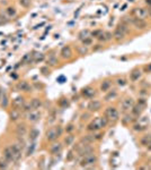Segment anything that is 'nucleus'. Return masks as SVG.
Returning <instances> with one entry per match:
<instances>
[{
	"label": "nucleus",
	"mask_w": 151,
	"mask_h": 170,
	"mask_svg": "<svg viewBox=\"0 0 151 170\" xmlns=\"http://www.w3.org/2000/svg\"><path fill=\"white\" fill-rule=\"evenodd\" d=\"M110 122H108V119L105 117V116H102V117H96L89 122L86 129L89 133H95V132H99L100 129H103L104 127H106Z\"/></svg>",
	"instance_id": "1"
},
{
	"label": "nucleus",
	"mask_w": 151,
	"mask_h": 170,
	"mask_svg": "<svg viewBox=\"0 0 151 170\" xmlns=\"http://www.w3.org/2000/svg\"><path fill=\"white\" fill-rule=\"evenodd\" d=\"M97 162H98V156L94 152V153L82 156L80 159L79 166H80V168H85V169H95V166Z\"/></svg>",
	"instance_id": "2"
},
{
	"label": "nucleus",
	"mask_w": 151,
	"mask_h": 170,
	"mask_svg": "<svg viewBox=\"0 0 151 170\" xmlns=\"http://www.w3.org/2000/svg\"><path fill=\"white\" fill-rule=\"evenodd\" d=\"M28 125L25 120H19L15 122V135L16 137H25L28 134Z\"/></svg>",
	"instance_id": "3"
},
{
	"label": "nucleus",
	"mask_w": 151,
	"mask_h": 170,
	"mask_svg": "<svg viewBox=\"0 0 151 170\" xmlns=\"http://www.w3.org/2000/svg\"><path fill=\"white\" fill-rule=\"evenodd\" d=\"M104 116L108 119V122H113V124L118 122V119H120L118 110L115 107H107L106 109H105Z\"/></svg>",
	"instance_id": "4"
},
{
	"label": "nucleus",
	"mask_w": 151,
	"mask_h": 170,
	"mask_svg": "<svg viewBox=\"0 0 151 170\" xmlns=\"http://www.w3.org/2000/svg\"><path fill=\"white\" fill-rule=\"evenodd\" d=\"M23 118L30 124H36L42 119V114H41L40 110H32L27 114H24Z\"/></svg>",
	"instance_id": "5"
},
{
	"label": "nucleus",
	"mask_w": 151,
	"mask_h": 170,
	"mask_svg": "<svg viewBox=\"0 0 151 170\" xmlns=\"http://www.w3.org/2000/svg\"><path fill=\"white\" fill-rule=\"evenodd\" d=\"M63 150V143H60V142H53L51 143L50 148H49V153L52 155V156H58V155L61 154V152Z\"/></svg>",
	"instance_id": "6"
},
{
	"label": "nucleus",
	"mask_w": 151,
	"mask_h": 170,
	"mask_svg": "<svg viewBox=\"0 0 151 170\" xmlns=\"http://www.w3.org/2000/svg\"><path fill=\"white\" fill-rule=\"evenodd\" d=\"M80 95L86 100H92L96 95V90L92 86H85L80 91Z\"/></svg>",
	"instance_id": "7"
},
{
	"label": "nucleus",
	"mask_w": 151,
	"mask_h": 170,
	"mask_svg": "<svg viewBox=\"0 0 151 170\" xmlns=\"http://www.w3.org/2000/svg\"><path fill=\"white\" fill-rule=\"evenodd\" d=\"M26 101L27 100L25 99L24 95H17L13 100H10V108L11 109H18V110H20Z\"/></svg>",
	"instance_id": "8"
},
{
	"label": "nucleus",
	"mask_w": 151,
	"mask_h": 170,
	"mask_svg": "<svg viewBox=\"0 0 151 170\" xmlns=\"http://www.w3.org/2000/svg\"><path fill=\"white\" fill-rule=\"evenodd\" d=\"M16 89L20 91V92H24V93H32L34 91V87L33 85L30 84L27 81H20L17 83L16 85Z\"/></svg>",
	"instance_id": "9"
},
{
	"label": "nucleus",
	"mask_w": 151,
	"mask_h": 170,
	"mask_svg": "<svg viewBox=\"0 0 151 170\" xmlns=\"http://www.w3.org/2000/svg\"><path fill=\"white\" fill-rule=\"evenodd\" d=\"M131 15L134 17V18H140V19H146L148 17V10L144 9L142 7H135L133 8L132 11H131Z\"/></svg>",
	"instance_id": "10"
},
{
	"label": "nucleus",
	"mask_w": 151,
	"mask_h": 170,
	"mask_svg": "<svg viewBox=\"0 0 151 170\" xmlns=\"http://www.w3.org/2000/svg\"><path fill=\"white\" fill-rule=\"evenodd\" d=\"M8 118H9V122H17L23 119V112L18 109H10L8 111Z\"/></svg>",
	"instance_id": "11"
},
{
	"label": "nucleus",
	"mask_w": 151,
	"mask_h": 170,
	"mask_svg": "<svg viewBox=\"0 0 151 170\" xmlns=\"http://www.w3.org/2000/svg\"><path fill=\"white\" fill-rule=\"evenodd\" d=\"M58 138H59V136H58V133H56V126L49 128V129L45 132V141H46L48 143H53V142L58 141Z\"/></svg>",
	"instance_id": "12"
},
{
	"label": "nucleus",
	"mask_w": 151,
	"mask_h": 170,
	"mask_svg": "<svg viewBox=\"0 0 151 170\" xmlns=\"http://www.w3.org/2000/svg\"><path fill=\"white\" fill-rule=\"evenodd\" d=\"M102 101L99 100H95V99H92V100L89 101L88 104H87V110L90 111V112H97V111H99L102 109Z\"/></svg>",
	"instance_id": "13"
},
{
	"label": "nucleus",
	"mask_w": 151,
	"mask_h": 170,
	"mask_svg": "<svg viewBox=\"0 0 151 170\" xmlns=\"http://www.w3.org/2000/svg\"><path fill=\"white\" fill-rule=\"evenodd\" d=\"M2 156L5 159L7 160L8 162L13 164V161H14V152H13V148L11 145H6L4 149H2Z\"/></svg>",
	"instance_id": "14"
},
{
	"label": "nucleus",
	"mask_w": 151,
	"mask_h": 170,
	"mask_svg": "<svg viewBox=\"0 0 151 170\" xmlns=\"http://www.w3.org/2000/svg\"><path fill=\"white\" fill-rule=\"evenodd\" d=\"M74 57V51H72V49H71L70 45H66V47H63L61 49V51H60V58L63 60H69L71 59Z\"/></svg>",
	"instance_id": "15"
},
{
	"label": "nucleus",
	"mask_w": 151,
	"mask_h": 170,
	"mask_svg": "<svg viewBox=\"0 0 151 170\" xmlns=\"http://www.w3.org/2000/svg\"><path fill=\"white\" fill-rule=\"evenodd\" d=\"M10 107V100H9V95L6 90H2V95H1V100H0V108L7 110Z\"/></svg>",
	"instance_id": "16"
},
{
	"label": "nucleus",
	"mask_w": 151,
	"mask_h": 170,
	"mask_svg": "<svg viewBox=\"0 0 151 170\" xmlns=\"http://www.w3.org/2000/svg\"><path fill=\"white\" fill-rule=\"evenodd\" d=\"M95 152V149H94V146H92V144H89V145H84L82 148L79 150V151L76 153V154L79 156V158H82V156H85V155H88L90 154V153H94Z\"/></svg>",
	"instance_id": "17"
},
{
	"label": "nucleus",
	"mask_w": 151,
	"mask_h": 170,
	"mask_svg": "<svg viewBox=\"0 0 151 170\" xmlns=\"http://www.w3.org/2000/svg\"><path fill=\"white\" fill-rule=\"evenodd\" d=\"M136 30L143 31L148 27V23L146 22V19H140V18H132V23H131Z\"/></svg>",
	"instance_id": "18"
},
{
	"label": "nucleus",
	"mask_w": 151,
	"mask_h": 170,
	"mask_svg": "<svg viewBox=\"0 0 151 170\" xmlns=\"http://www.w3.org/2000/svg\"><path fill=\"white\" fill-rule=\"evenodd\" d=\"M133 106H134V100H133L132 98H125L121 103L122 111H123V112H126V111H129L130 109H132Z\"/></svg>",
	"instance_id": "19"
},
{
	"label": "nucleus",
	"mask_w": 151,
	"mask_h": 170,
	"mask_svg": "<svg viewBox=\"0 0 151 170\" xmlns=\"http://www.w3.org/2000/svg\"><path fill=\"white\" fill-rule=\"evenodd\" d=\"M35 150H36V141H31L30 144L26 145V148H25V156L26 158H30L31 155H33Z\"/></svg>",
	"instance_id": "20"
},
{
	"label": "nucleus",
	"mask_w": 151,
	"mask_h": 170,
	"mask_svg": "<svg viewBox=\"0 0 151 170\" xmlns=\"http://www.w3.org/2000/svg\"><path fill=\"white\" fill-rule=\"evenodd\" d=\"M5 13H6V15L9 17V18H14L17 16L18 14V11H17V8L15 6H10V5H8L7 7L5 8Z\"/></svg>",
	"instance_id": "21"
},
{
	"label": "nucleus",
	"mask_w": 151,
	"mask_h": 170,
	"mask_svg": "<svg viewBox=\"0 0 151 170\" xmlns=\"http://www.w3.org/2000/svg\"><path fill=\"white\" fill-rule=\"evenodd\" d=\"M31 104H32V107H33L34 110H40L43 108V100L41 99V98H33V99H31Z\"/></svg>",
	"instance_id": "22"
},
{
	"label": "nucleus",
	"mask_w": 151,
	"mask_h": 170,
	"mask_svg": "<svg viewBox=\"0 0 151 170\" xmlns=\"http://www.w3.org/2000/svg\"><path fill=\"white\" fill-rule=\"evenodd\" d=\"M84 145H89V144H92L95 142V138H94V133L92 134H87V135H84V136L80 137L79 140Z\"/></svg>",
	"instance_id": "23"
},
{
	"label": "nucleus",
	"mask_w": 151,
	"mask_h": 170,
	"mask_svg": "<svg viewBox=\"0 0 151 170\" xmlns=\"http://www.w3.org/2000/svg\"><path fill=\"white\" fill-rule=\"evenodd\" d=\"M27 136H28V141H36L37 137L40 136V130L37 129L36 127H31V129H28V134H27Z\"/></svg>",
	"instance_id": "24"
},
{
	"label": "nucleus",
	"mask_w": 151,
	"mask_h": 170,
	"mask_svg": "<svg viewBox=\"0 0 151 170\" xmlns=\"http://www.w3.org/2000/svg\"><path fill=\"white\" fill-rule=\"evenodd\" d=\"M74 141H76V136L72 134H67V136H64L63 138V145L64 146H72V144L74 143Z\"/></svg>",
	"instance_id": "25"
},
{
	"label": "nucleus",
	"mask_w": 151,
	"mask_h": 170,
	"mask_svg": "<svg viewBox=\"0 0 151 170\" xmlns=\"http://www.w3.org/2000/svg\"><path fill=\"white\" fill-rule=\"evenodd\" d=\"M125 33H123L120 29H115V31L113 32V39H114L116 42H121V41H123L124 39H125Z\"/></svg>",
	"instance_id": "26"
},
{
	"label": "nucleus",
	"mask_w": 151,
	"mask_h": 170,
	"mask_svg": "<svg viewBox=\"0 0 151 170\" xmlns=\"http://www.w3.org/2000/svg\"><path fill=\"white\" fill-rule=\"evenodd\" d=\"M111 87H112V81H110V79H104L99 85V90L103 93L108 92L111 90Z\"/></svg>",
	"instance_id": "27"
},
{
	"label": "nucleus",
	"mask_w": 151,
	"mask_h": 170,
	"mask_svg": "<svg viewBox=\"0 0 151 170\" xmlns=\"http://www.w3.org/2000/svg\"><path fill=\"white\" fill-rule=\"evenodd\" d=\"M141 75H142V71H141L139 68H135V69H133L132 71L130 73V79L132 82L139 81L141 78Z\"/></svg>",
	"instance_id": "28"
},
{
	"label": "nucleus",
	"mask_w": 151,
	"mask_h": 170,
	"mask_svg": "<svg viewBox=\"0 0 151 170\" xmlns=\"http://www.w3.org/2000/svg\"><path fill=\"white\" fill-rule=\"evenodd\" d=\"M116 96H117V91L116 90H110L108 92H106V94L104 96V101L105 102H110V101L114 100Z\"/></svg>",
	"instance_id": "29"
},
{
	"label": "nucleus",
	"mask_w": 151,
	"mask_h": 170,
	"mask_svg": "<svg viewBox=\"0 0 151 170\" xmlns=\"http://www.w3.org/2000/svg\"><path fill=\"white\" fill-rule=\"evenodd\" d=\"M58 64H59V60L56 55H49V58L46 59V65L49 67H56Z\"/></svg>",
	"instance_id": "30"
},
{
	"label": "nucleus",
	"mask_w": 151,
	"mask_h": 170,
	"mask_svg": "<svg viewBox=\"0 0 151 170\" xmlns=\"http://www.w3.org/2000/svg\"><path fill=\"white\" fill-rule=\"evenodd\" d=\"M56 117H58V114H56V109H52L50 112H49V116H48V124L52 125L54 124L56 120Z\"/></svg>",
	"instance_id": "31"
},
{
	"label": "nucleus",
	"mask_w": 151,
	"mask_h": 170,
	"mask_svg": "<svg viewBox=\"0 0 151 170\" xmlns=\"http://www.w3.org/2000/svg\"><path fill=\"white\" fill-rule=\"evenodd\" d=\"M131 111H132V115L134 117H140L142 111H143V107H141L139 104H134L132 107V109H131Z\"/></svg>",
	"instance_id": "32"
},
{
	"label": "nucleus",
	"mask_w": 151,
	"mask_h": 170,
	"mask_svg": "<svg viewBox=\"0 0 151 170\" xmlns=\"http://www.w3.org/2000/svg\"><path fill=\"white\" fill-rule=\"evenodd\" d=\"M76 50H77L78 55L81 56V57H84V56L88 55V53H89L88 47H86V45H84V44H82V45H78L77 48H76Z\"/></svg>",
	"instance_id": "33"
},
{
	"label": "nucleus",
	"mask_w": 151,
	"mask_h": 170,
	"mask_svg": "<svg viewBox=\"0 0 151 170\" xmlns=\"http://www.w3.org/2000/svg\"><path fill=\"white\" fill-rule=\"evenodd\" d=\"M58 106L62 109H67V108L70 107V100L67 99V98H61L59 101H58Z\"/></svg>",
	"instance_id": "34"
},
{
	"label": "nucleus",
	"mask_w": 151,
	"mask_h": 170,
	"mask_svg": "<svg viewBox=\"0 0 151 170\" xmlns=\"http://www.w3.org/2000/svg\"><path fill=\"white\" fill-rule=\"evenodd\" d=\"M9 22H10V18L6 15V13L0 11V26L6 25V24H8Z\"/></svg>",
	"instance_id": "35"
},
{
	"label": "nucleus",
	"mask_w": 151,
	"mask_h": 170,
	"mask_svg": "<svg viewBox=\"0 0 151 170\" xmlns=\"http://www.w3.org/2000/svg\"><path fill=\"white\" fill-rule=\"evenodd\" d=\"M34 110L33 107H32V104H31V101H26L25 103H24V106L22 107V109H20V111L23 112V115L24 114H27V112H30V111Z\"/></svg>",
	"instance_id": "36"
},
{
	"label": "nucleus",
	"mask_w": 151,
	"mask_h": 170,
	"mask_svg": "<svg viewBox=\"0 0 151 170\" xmlns=\"http://www.w3.org/2000/svg\"><path fill=\"white\" fill-rule=\"evenodd\" d=\"M74 158H76V152L72 150V149H70L69 151H68V153H67V156H66V161L67 162H71V161H74Z\"/></svg>",
	"instance_id": "37"
},
{
	"label": "nucleus",
	"mask_w": 151,
	"mask_h": 170,
	"mask_svg": "<svg viewBox=\"0 0 151 170\" xmlns=\"http://www.w3.org/2000/svg\"><path fill=\"white\" fill-rule=\"evenodd\" d=\"M76 130V125H74V122H69V124H67V126L64 127V132L67 134H72Z\"/></svg>",
	"instance_id": "38"
},
{
	"label": "nucleus",
	"mask_w": 151,
	"mask_h": 170,
	"mask_svg": "<svg viewBox=\"0 0 151 170\" xmlns=\"http://www.w3.org/2000/svg\"><path fill=\"white\" fill-rule=\"evenodd\" d=\"M141 144L143 145V146H149V145H151V135H144L141 138Z\"/></svg>",
	"instance_id": "39"
},
{
	"label": "nucleus",
	"mask_w": 151,
	"mask_h": 170,
	"mask_svg": "<svg viewBox=\"0 0 151 170\" xmlns=\"http://www.w3.org/2000/svg\"><path fill=\"white\" fill-rule=\"evenodd\" d=\"M45 59V56L43 53H36V55H33V61L35 64H38L41 61H43Z\"/></svg>",
	"instance_id": "40"
},
{
	"label": "nucleus",
	"mask_w": 151,
	"mask_h": 170,
	"mask_svg": "<svg viewBox=\"0 0 151 170\" xmlns=\"http://www.w3.org/2000/svg\"><path fill=\"white\" fill-rule=\"evenodd\" d=\"M90 37V32H89L88 30H84L81 31V32H79V34H78V39L80 41H82L84 39H86V37Z\"/></svg>",
	"instance_id": "41"
},
{
	"label": "nucleus",
	"mask_w": 151,
	"mask_h": 170,
	"mask_svg": "<svg viewBox=\"0 0 151 170\" xmlns=\"http://www.w3.org/2000/svg\"><path fill=\"white\" fill-rule=\"evenodd\" d=\"M117 29H120V30L123 32V33L128 34L130 32V29H129V25H126V24H124V23H120L117 26H116Z\"/></svg>",
	"instance_id": "42"
},
{
	"label": "nucleus",
	"mask_w": 151,
	"mask_h": 170,
	"mask_svg": "<svg viewBox=\"0 0 151 170\" xmlns=\"http://www.w3.org/2000/svg\"><path fill=\"white\" fill-rule=\"evenodd\" d=\"M9 164H10V163L8 162L4 156L0 158V169H8V168H9Z\"/></svg>",
	"instance_id": "43"
},
{
	"label": "nucleus",
	"mask_w": 151,
	"mask_h": 170,
	"mask_svg": "<svg viewBox=\"0 0 151 170\" xmlns=\"http://www.w3.org/2000/svg\"><path fill=\"white\" fill-rule=\"evenodd\" d=\"M18 4L20 5L23 8L27 9V8L31 7V5H32V0H18Z\"/></svg>",
	"instance_id": "44"
},
{
	"label": "nucleus",
	"mask_w": 151,
	"mask_h": 170,
	"mask_svg": "<svg viewBox=\"0 0 151 170\" xmlns=\"http://www.w3.org/2000/svg\"><path fill=\"white\" fill-rule=\"evenodd\" d=\"M41 73H42V75H44V76H49V75L51 74V69H50V67L46 65V66H43L40 68Z\"/></svg>",
	"instance_id": "45"
},
{
	"label": "nucleus",
	"mask_w": 151,
	"mask_h": 170,
	"mask_svg": "<svg viewBox=\"0 0 151 170\" xmlns=\"http://www.w3.org/2000/svg\"><path fill=\"white\" fill-rule=\"evenodd\" d=\"M147 128V126L142 125V124H135V125H133V129L135 130V132H142V130H144Z\"/></svg>",
	"instance_id": "46"
},
{
	"label": "nucleus",
	"mask_w": 151,
	"mask_h": 170,
	"mask_svg": "<svg viewBox=\"0 0 151 170\" xmlns=\"http://www.w3.org/2000/svg\"><path fill=\"white\" fill-rule=\"evenodd\" d=\"M116 84H117L118 86L123 87V86H125V85L128 84V82H126V79L124 77H118V78H116Z\"/></svg>",
	"instance_id": "47"
},
{
	"label": "nucleus",
	"mask_w": 151,
	"mask_h": 170,
	"mask_svg": "<svg viewBox=\"0 0 151 170\" xmlns=\"http://www.w3.org/2000/svg\"><path fill=\"white\" fill-rule=\"evenodd\" d=\"M103 32H104V31L100 30V29H98V30H95V31H92V32H90V37H92V39H94V37H95V39H97V37H99V35L103 33Z\"/></svg>",
	"instance_id": "48"
},
{
	"label": "nucleus",
	"mask_w": 151,
	"mask_h": 170,
	"mask_svg": "<svg viewBox=\"0 0 151 170\" xmlns=\"http://www.w3.org/2000/svg\"><path fill=\"white\" fill-rule=\"evenodd\" d=\"M132 120H133L132 116H130V115H125L124 116V118H122V122H123L124 125H129Z\"/></svg>",
	"instance_id": "49"
},
{
	"label": "nucleus",
	"mask_w": 151,
	"mask_h": 170,
	"mask_svg": "<svg viewBox=\"0 0 151 170\" xmlns=\"http://www.w3.org/2000/svg\"><path fill=\"white\" fill-rule=\"evenodd\" d=\"M82 42V44L86 45V47H89V45H92V37H88L84 39V40L81 41Z\"/></svg>",
	"instance_id": "50"
},
{
	"label": "nucleus",
	"mask_w": 151,
	"mask_h": 170,
	"mask_svg": "<svg viewBox=\"0 0 151 170\" xmlns=\"http://www.w3.org/2000/svg\"><path fill=\"white\" fill-rule=\"evenodd\" d=\"M90 116H92V112L87 110V112H85V114H82V115L80 116L81 122H85V120H88V119L90 118Z\"/></svg>",
	"instance_id": "51"
},
{
	"label": "nucleus",
	"mask_w": 151,
	"mask_h": 170,
	"mask_svg": "<svg viewBox=\"0 0 151 170\" xmlns=\"http://www.w3.org/2000/svg\"><path fill=\"white\" fill-rule=\"evenodd\" d=\"M32 85H33L34 90H36V91H42V90L44 89V85L43 84H37L36 82H34Z\"/></svg>",
	"instance_id": "52"
},
{
	"label": "nucleus",
	"mask_w": 151,
	"mask_h": 170,
	"mask_svg": "<svg viewBox=\"0 0 151 170\" xmlns=\"http://www.w3.org/2000/svg\"><path fill=\"white\" fill-rule=\"evenodd\" d=\"M104 35H105V40H106V41L113 40V33H112V32H108V31H106V32H104Z\"/></svg>",
	"instance_id": "53"
},
{
	"label": "nucleus",
	"mask_w": 151,
	"mask_h": 170,
	"mask_svg": "<svg viewBox=\"0 0 151 170\" xmlns=\"http://www.w3.org/2000/svg\"><path fill=\"white\" fill-rule=\"evenodd\" d=\"M104 136V133H98V132H95L94 133V138H95V142L96 141H100L103 138Z\"/></svg>",
	"instance_id": "54"
},
{
	"label": "nucleus",
	"mask_w": 151,
	"mask_h": 170,
	"mask_svg": "<svg viewBox=\"0 0 151 170\" xmlns=\"http://www.w3.org/2000/svg\"><path fill=\"white\" fill-rule=\"evenodd\" d=\"M102 49H103V44L99 42V43H97V44H95L92 47V51L97 52V51H99V50H102Z\"/></svg>",
	"instance_id": "55"
},
{
	"label": "nucleus",
	"mask_w": 151,
	"mask_h": 170,
	"mask_svg": "<svg viewBox=\"0 0 151 170\" xmlns=\"http://www.w3.org/2000/svg\"><path fill=\"white\" fill-rule=\"evenodd\" d=\"M138 104H139V106H141V107L146 108V106H147V100H146V99H143V98H141V99H139V102H138Z\"/></svg>",
	"instance_id": "56"
},
{
	"label": "nucleus",
	"mask_w": 151,
	"mask_h": 170,
	"mask_svg": "<svg viewBox=\"0 0 151 170\" xmlns=\"http://www.w3.org/2000/svg\"><path fill=\"white\" fill-rule=\"evenodd\" d=\"M97 40H98V42H100V43H102V42H106V40H105V35H104V32L100 34L99 37H97Z\"/></svg>",
	"instance_id": "57"
},
{
	"label": "nucleus",
	"mask_w": 151,
	"mask_h": 170,
	"mask_svg": "<svg viewBox=\"0 0 151 170\" xmlns=\"http://www.w3.org/2000/svg\"><path fill=\"white\" fill-rule=\"evenodd\" d=\"M144 73H151V64H148L147 66L143 67Z\"/></svg>",
	"instance_id": "58"
},
{
	"label": "nucleus",
	"mask_w": 151,
	"mask_h": 170,
	"mask_svg": "<svg viewBox=\"0 0 151 170\" xmlns=\"http://www.w3.org/2000/svg\"><path fill=\"white\" fill-rule=\"evenodd\" d=\"M146 2H147V5H149V7L151 8V0H146Z\"/></svg>",
	"instance_id": "59"
},
{
	"label": "nucleus",
	"mask_w": 151,
	"mask_h": 170,
	"mask_svg": "<svg viewBox=\"0 0 151 170\" xmlns=\"http://www.w3.org/2000/svg\"><path fill=\"white\" fill-rule=\"evenodd\" d=\"M147 10H148V15H149V16L151 17V8H148Z\"/></svg>",
	"instance_id": "60"
},
{
	"label": "nucleus",
	"mask_w": 151,
	"mask_h": 170,
	"mask_svg": "<svg viewBox=\"0 0 151 170\" xmlns=\"http://www.w3.org/2000/svg\"><path fill=\"white\" fill-rule=\"evenodd\" d=\"M1 95H2V90L0 89V100H1Z\"/></svg>",
	"instance_id": "61"
}]
</instances>
